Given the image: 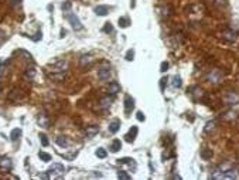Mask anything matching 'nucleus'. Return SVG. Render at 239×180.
<instances>
[{
  "label": "nucleus",
  "mask_w": 239,
  "mask_h": 180,
  "mask_svg": "<svg viewBox=\"0 0 239 180\" xmlns=\"http://www.w3.org/2000/svg\"><path fill=\"white\" fill-rule=\"evenodd\" d=\"M119 129H120V121H119V119H115V121H112V122L109 123V132H110V133H116Z\"/></svg>",
  "instance_id": "obj_14"
},
{
  "label": "nucleus",
  "mask_w": 239,
  "mask_h": 180,
  "mask_svg": "<svg viewBox=\"0 0 239 180\" xmlns=\"http://www.w3.org/2000/svg\"><path fill=\"white\" fill-rule=\"evenodd\" d=\"M110 104H112V98L103 97L102 99H101V102H99V105H101V108H102V109H109Z\"/></svg>",
  "instance_id": "obj_19"
},
{
  "label": "nucleus",
  "mask_w": 239,
  "mask_h": 180,
  "mask_svg": "<svg viewBox=\"0 0 239 180\" xmlns=\"http://www.w3.org/2000/svg\"><path fill=\"white\" fill-rule=\"evenodd\" d=\"M215 126H217V122H215V121H210V122H207V125H205L204 132L205 133H210V132H212L214 129H215Z\"/></svg>",
  "instance_id": "obj_26"
},
{
  "label": "nucleus",
  "mask_w": 239,
  "mask_h": 180,
  "mask_svg": "<svg viewBox=\"0 0 239 180\" xmlns=\"http://www.w3.org/2000/svg\"><path fill=\"white\" fill-rule=\"evenodd\" d=\"M232 167H233L232 163H223V164H219L218 169H219L221 172H226V170H229V169H232Z\"/></svg>",
  "instance_id": "obj_32"
},
{
  "label": "nucleus",
  "mask_w": 239,
  "mask_h": 180,
  "mask_svg": "<svg viewBox=\"0 0 239 180\" xmlns=\"http://www.w3.org/2000/svg\"><path fill=\"white\" fill-rule=\"evenodd\" d=\"M55 142H57V145L61 146V148H68V146L71 145V142L68 141L65 136H57V139H55Z\"/></svg>",
  "instance_id": "obj_13"
},
{
  "label": "nucleus",
  "mask_w": 239,
  "mask_h": 180,
  "mask_svg": "<svg viewBox=\"0 0 239 180\" xmlns=\"http://www.w3.org/2000/svg\"><path fill=\"white\" fill-rule=\"evenodd\" d=\"M236 118H238V113L233 112V111H229V112H226L225 115L222 116L223 121H233V119H236Z\"/></svg>",
  "instance_id": "obj_25"
},
{
  "label": "nucleus",
  "mask_w": 239,
  "mask_h": 180,
  "mask_svg": "<svg viewBox=\"0 0 239 180\" xmlns=\"http://www.w3.org/2000/svg\"><path fill=\"white\" fill-rule=\"evenodd\" d=\"M38 158L41 159L43 162H50V160H51V155L47 153V152H40V153H38Z\"/></svg>",
  "instance_id": "obj_30"
},
{
  "label": "nucleus",
  "mask_w": 239,
  "mask_h": 180,
  "mask_svg": "<svg viewBox=\"0 0 239 180\" xmlns=\"http://www.w3.org/2000/svg\"><path fill=\"white\" fill-rule=\"evenodd\" d=\"M67 70H68V61H65V60H58V61H55L51 65L52 72H62V74H65Z\"/></svg>",
  "instance_id": "obj_4"
},
{
  "label": "nucleus",
  "mask_w": 239,
  "mask_h": 180,
  "mask_svg": "<svg viewBox=\"0 0 239 180\" xmlns=\"http://www.w3.org/2000/svg\"><path fill=\"white\" fill-rule=\"evenodd\" d=\"M48 176L50 177H62L65 173V167L62 166L61 163H52L51 166H50V169H48Z\"/></svg>",
  "instance_id": "obj_1"
},
{
  "label": "nucleus",
  "mask_w": 239,
  "mask_h": 180,
  "mask_svg": "<svg viewBox=\"0 0 239 180\" xmlns=\"http://www.w3.org/2000/svg\"><path fill=\"white\" fill-rule=\"evenodd\" d=\"M11 167H13V163H11L10 158H7V156L0 158V169H2V170L9 172V170H11Z\"/></svg>",
  "instance_id": "obj_7"
},
{
  "label": "nucleus",
  "mask_w": 239,
  "mask_h": 180,
  "mask_svg": "<svg viewBox=\"0 0 239 180\" xmlns=\"http://www.w3.org/2000/svg\"><path fill=\"white\" fill-rule=\"evenodd\" d=\"M191 95H192V98H194V99H200V98L204 97V91L201 90L200 87H194L191 90Z\"/></svg>",
  "instance_id": "obj_15"
},
{
  "label": "nucleus",
  "mask_w": 239,
  "mask_h": 180,
  "mask_svg": "<svg viewBox=\"0 0 239 180\" xmlns=\"http://www.w3.org/2000/svg\"><path fill=\"white\" fill-rule=\"evenodd\" d=\"M136 118H137V121H140V122H143L144 119H146V116H144V113H143V112H140V111H139V112L136 113Z\"/></svg>",
  "instance_id": "obj_37"
},
{
  "label": "nucleus",
  "mask_w": 239,
  "mask_h": 180,
  "mask_svg": "<svg viewBox=\"0 0 239 180\" xmlns=\"http://www.w3.org/2000/svg\"><path fill=\"white\" fill-rule=\"evenodd\" d=\"M118 179H122V180H130L132 179V176L129 173H126V172H123V170H120L118 173Z\"/></svg>",
  "instance_id": "obj_31"
},
{
  "label": "nucleus",
  "mask_w": 239,
  "mask_h": 180,
  "mask_svg": "<svg viewBox=\"0 0 239 180\" xmlns=\"http://www.w3.org/2000/svg\"><path fill=\"white\" fill-rule=\"evenodd\" d=\"M109 10H110V7L105 6V4H99V6L95 7V13L98 16H106L109 13Z\"/></svg>",
  "instance_id": "obj_12"
},
{
  "label": "nucleus",
  "mask_w": 239,
  "mask_h": 180,
  "mask_svg": "<svg viewBox=\"0 0 239 180\" xmlns=\"http://www.w3.org/2000/svg\"><path fill=\"white\" fill-rule=\"evenodd\" d=\"M38 125L41 128H50V119L47 115H40L38 116Z\"/></svg>",
  "instance_id": "obj_16"
},
{
  "label": "nucleus",
  "mask_w": 239,
  "mask_h": 180,
  "mask_svg": "<svg viewBox=\"0 0 239 180\" xmlns=\"http://www.w3.org/2000/svg\"><path fill=\"white\" fill-rule=\"evenodd\" d=\"M65 34H67V31H65V30H61V35H60V37H64Z\"/></svg>",
  "instance_id": "obj_45"
},
{
  "label": "nucleus",
  "mask_w": 239,
  "mask_h": 180,
  "mask_svg": "<svg viewBox=\"0 0 239 180\" xmlns=\"http://www.w3.org/2000/svg\"><path fill=\"white\" fill-rule=\"evenodd\" d=\"M67 20L70 21V24L72 26V29L75 30V31H78V30H82V29H83V26H82V23H81L79 17H78L75 13H68V14H67Z\"/></svg>",
  "instance_id": "obj_2"
},
{
  "label": "nucleus",
  "mask_w": 239,
  "mask_h": 180,
  "mask_svg": "<svg viewBox=\"0 0 239 180\" xmlns=\"http://www.w3.org/2000/svg\"><path fill=\"white\" fill-rule=\"evenodd\" d=\"M223 102L226 105H236L239 104V94L235 92V91H228L223 97Z\"/></svg>",
  "instance_id": "obj_3"
},
{
  "label": "nucleus",
  "mask_w": 239,
  "mask_h": 180,
  "mask_svg": "<svg viewBox=\"0 0 239 180\" xmlns=\"http://www.w3.org/2000/svg\"><path fill=\"white\" fill-rule=\"evenodd\" d=\"M136 135H137V126H132V129L129 131V133L124 136V138H126L128 142H133L134 138H136Z\"/></svg>",
  "instance_id": "obj_18"
},
{
  "label": "nucleus",
  "mask_w": 239,
  "mask_h": 180,
  "mask_svg": "<svg viewBox=\"0 0 239 180\" xmlns=\"http://www.w3.org/2000/svg\"><path fill=\"white\" fill-rule=\"evenodd\" d=\"M201 158L204 159V160H210V159L212 158V150H211V149L204 148L202 150H201Z\"/></svg>",
  "instance_id": "obj_21"
},
{
  "label": "nucleus",
  "mask_w": 239,
  "mask_h": 180,
  "mask_svg": "<svg viewBox=\"0 0 239 180\" xmlns=\"http://www.w3.org/2000/svg\"><path fill=\"white\" fill-rule=\"evenodd\" d=\"M50 78L51 80H54V81H64V78H65V74H62V72H51L50 74Z\"/></svg>",
  "instance_id": "obj_23"
},
{
  "label": "nucleus",
  "mask_w": 239,
  "mask_h": 180,
  "mask_svg": "<svg viewBox=\"0 0 239 180\" xmlns=\"http://www.w3.org/2000/svg\"><path fill=\"white\" fill-rule=\"evenodd\" d=\"M20 136H21V129H20V128L13 129V131H11V133H10V139H11L13 142H16Z\"/></svg>",
  "instance_id": "obj_22"
},
{
  "label": "nucleus",
  "mask_w": 239,
  "mask_h": 180,
  "mask_svg": "<svg viewBox=\"0 0 239 180\" xmlns=\"http://www.w3.org/2000/svg\"><path fill=\"white\" fill-rule=\"evenodd\" d=\"M95 155L99 159H105L106 156H108V152H106V149H103V148H98L95 152Z\"/></svg>",
  "instance_id": "obj_28"
},
{
  "label": "nucleus",
  "mask_w": 239,
  "mask_h": 180,
  "mask_svg": "<svg viewBox=\"0 0 239 180\" xmlns=\"http://www.w3.org/2000/svg\"><path fill=\"white\" fill-rule=\"evenodd\" d=\"M166 81H167V78H161V80H160V88H161V91H164V85H166Z\"/></svg>",
  "instance_id": "obj_41"
},
{
  "label": "nucleus",
  "mask_w": 239,
  "mask_h": 180,
  "mask_svg": "<svg viewBox=\"0 0 239 180\" xmlns=\"http://www.w3.org/2000/svg\"><path fill=\"white\" fill-rule=\"evenodd\" d=\"M134 6H136V3H134V0H132V2H130V7H132V9H134Z\"/></svg>",
  "instance_id": "obj_44"
},
{
  "label": "nucleus",
  "mask_w": 239,
  "mask_h": 180,
  "mask_svg": "<svg viewBox=\"0 0 239 180\" xmlns=\"http://www.w3.org/2000/svg\"><path fill=\"white\" fill-rule=\"evenodd\" d=\"M71 7H72V3H71V2H64V3L61 4V9L64 10V12H68Z\"/></svg>",
  "instance_id": "obj_34"
},
{
  "label": "nucleus",
  "mask_w": 239,
  "mask_h": 180,
  "mask_svg": "<svg viewBox=\"0 0 239 180\" xmlns=\"http://www.w3.org/2000/svg\"><path fill=\"white\" fill-rule=\"evenodd\" d=\"M34 77H35V70H34V68H27V70H26V78H29V80L30 81H33V80H34Z\"/></svg>",
  "instance_id": "obj_29"
},
{
  "label": "nucleus",
  "mask_w": 239,
  "mask_h": 180,
  "mask_svg": "<svg viewBox=\"0 0 239 180\" xmlns=\"http://www.w3.org/2000/svg\"><path fill=\"white\" fill-rule=\"evenodd\" d=\"M108 92L109 95H116V94L120 92V84L116 82V81H112V82H109L108 85Z\"/></svg>",
  "instance_id": "obj_10"
},
{
  "label": "nucleus",
  "mask_w": 239,
  "mask_h": 180,
  "mask_svg": "<svg viewBox=\"0 0 239 180\" xmlns=\"http://www.w3.org/2000/svg\"><path fill=\"white\" fill-rule=\"evenodd\" d=\"M98 132H99V128L96 125H91V126H86V129H85V135H86V138H93V136H96L98 135Z\"/></svg>",
  "instance_id": "obj_11"
},
{
  "label": "nucleus",
  "mask_w": 239,
  "mask_h": 180,
  "mask_svg": "<svg viewBox=\"0 0 239 180\" xmlns=\"http://www.w3.org/2000/svg\"><path fill=\"white\" fill-rule=\"evenodd\" d=\"M222 78H223V72L221 70H212L210 72V75H208V80L212 84H219L222 81Z\"/></svg>",
  "instance_id": "obj_5"
},
{
  "label": "nucleus",
  "mask_w": 239,
  "mask_h": 180,
  "mask_svg": "<svg viewBox=\"0 0 239 180\" xmlns=\"http://www.w3.org/2000/svg\"><path fill=\"white\" fill-rule=\"evenodd\" d=\"M120 149H122V142L119 141V139H115V141L112 142V145H110V152L116 153V152H119Z\"/></svg>",
  "instance_id": "obj_20"
},
{
  "label": "nucleus",
  "mask_w": 239,
  "mask_h": 180,
  "mask_svg": "<svg viewBox=\"0 0 239 180\" xmlns=\"http://www.w3.org/2000/svg\"><path fill=\"white\" fill-rule=\"evenodd\" d=\"M217 2V4H219V6H226V0H215Z\"/></svg>",
  "instance_id": "obj_42"
},
{
  "label": "nucleus",
  "mask_w": 239,
  "mask_h": 180,
  "mask_svg": "<svg viewBox=\"0 0 239 180\" xmlns=\"http://www.w3.org/2000/svg\"><path fill=\"white\" fill-rule=\"evenodd\" d=\"M3 71H4V67H3V64L0 62V78H2V75H3Z\"/></svg>",
  "instance_id": "obj_43"
},
{
  "label": "nucleus",
  "mask_w": 239,
  "mask_h": 180,
  "mask_svg": "<svg viewBox=\"0 0 239 180\" xmlns=\"http://www.w3.org/2000/svg\"><path fill=\"white\" fill-rule=\"evenodd\" d=\"M133 109H134V99L130 97V95H126V97H124V112L129 115Z\"/></svg>",
  "instance_id": "obj_8"
},
{
  "label": "nucleus",
  "mask_w": 239,
  "mask_h": 180,
  "mask_svg": "<svg viewBox=\"0 0 239 180\" xmlns=\"http://www.w3.org/2000/svg\"><path fill=\"white\" fill-rule=\"evenodd\" d=\"M93 62V58H92V55H82L81 57V65L82 67H88V65H91Z\"/></svg>",
  "instance_id": "obj_17"
},
{
  "label": "nucleus",
  "mask_w": 239,
  "mask_h": 180,
  "mask_svg": "<svg viewBox=\"0 0 239 180\" xmlns=\"http://www.w3.org/2000/svg\"><path fill=\"white\" fill-rule=\"evenodd\" d=\"M133 58H134V51L133 50H129V51L126 53V60H128V61H133Z\"/></svg>",
  "instance_id": "obj_35"
},
{
  "label": "nucleus",
  "mask_w": 239,
  "mask_h": 180,
  "mask_svg": "<svg viewBox=\"0 0 239 180\" xmlns=\"http://www.w3.org/2000/svg\"><path fill=\"white\" fill-rule=\"evenodd\" d=\"M98 77H99V80H101V81H109V80H110V77H112V72H110V70H109V68L102 67L101 70L98 71Z\"/></svg>",
  "instance_id": "obj_9"
},
{
  "label": "nucleus",
  "mask_w": 239,
  "mask_h": 180,
  "mask_svg": "<svg viewBox=\"0 0 239 180\" xmlns=\"http://www.w3.org/2000/svg\"><path fill=\"white\" fill-rule=\"evenodd\" d=\"M167 70H169V62H161V65H160V71H161V72H166Z\"/></svg>",
  "instance_id": "obj_38"
},
{
  "label": "nucleus",
  "mask_w": 239,
  "mask_h": 180,
  "mask_svg": "<svg viewBox=\"0 0 239 180\" xmlns=\"http://www.w3.org/2000/svg\"><path fill=\"white\" fill-rule=\"evenodd\" d=\"M171 85H173L174 88H181V85H183L181 78H180L178 75H174V77L171 78Z\"/></svg>",
  "instance_id": "obj_24"
},
{
  "label": "nucleus",
  "mask_w": 239,
  "mask_h": 180,
  "mask_svg": "<svg viewBox=\"0 0 239 180\" xmlns=\"http://www.w3.org/2000/svg\"><path fill=\"white\" fill-rule=\"evenodd\" d=\"M103 31H105V33H112V31H113V26H112L110 23H106L105 27H103Z\"/></svg>",
  "instance_id": "obj_36"
},
{
  "label": "nucleus",
  "mask_w": 239,
  "mask_h": 180,
  "mask_svg": "<svg viewBox=\"0 0 239 180\" xmlns=\"http://www.w3.org/2000/svg\"><path fill=\"white\" fill-rule=\"evenodd\" d=\"M41 37H43V33L41 31H37V34H35V37H33V40H34V41H38Z\"/></svg>",
  "instance_id": "obj_40"
},
{
  "label": "nucleus",
  "mask_w": 239,
  "mask_h": 180,
  "mask_svg": "<svg viewBox=\"0 0 239 180\" xmlns=\"http://www.w3.org/2000/svg\"><path fill=\"white\" fill-rule=\"evenodd\" d=\"M20 3H21V0H10V6H11V7L20 6Z\"/></svg>",
  "instance_id": "obj_39"
},
{
  "label": "nucleus",
  "mask_w": 239,
  "mask_h": 180,
  "mask_svg": "<svg viewBox=\"0 0 239 180\" xmlns=\"http://www.w3.org/2000/svg\"><path fill=\"white\" fill-rule=\"evenodd\" d=\"M40 142H41V145H43V146H48L47 135H44V133H40Z\"/></svg>",
  "instance_id": "obj_33"
},
{
  "label": "nucleus",
  "mask_w": 239,
  "mask_h": 180,
  "mask_svg": "<svg viewBox=\"0 0 239 180\" xmlns=\"http://www.w3.org/2000/svg\"><path fill=\"white\" fill-rule=\"evenodd\" d=\"M221 37H222L223 40H226V41H229V43L236 41V39H238L236 33H235V31H232V30H229V29L223 30V31L221 33Z\"/></svg>",
  "instance_id": "obj_6"
},
{
  "label": "nucleus",
  "mask_w": 239,
  "mask_h": 180,
  "mask_svg": "<svg viewBox=\"0 0 239 180\" xmlns=\"http://www.w3.org/2000/svg\"><path fill=\"white\" fill-rule=\"evenodd\" d=\"M129 24H130V20L128 17H119V27L126 29V27H129Z\"/></svg>",
  "instance_id": "obj_27"
}]
</instances>
